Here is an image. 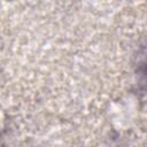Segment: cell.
Masks as SVG:
<instances>
[{"label": "cell", "instance_id": "obj_1", "mask_svg": "<svg viewBox=\"0 0 147 147\" xmlns=\"http://www.w3.org/2000/svg\"><path fill=\"white\" fill-rule=\"evenodd\" d=\"M146 64H147V63H146ZM145 75L147 76V65H146V69H145Z\"/></svg>", "mask_w": 147, "mask_h": 147}]
</instances>
